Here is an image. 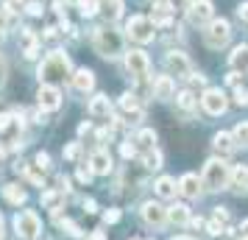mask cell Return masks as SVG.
<instances>
[{
    "instance_id": "40",
    "label": "cell",
    "mask_w": 248,
    "mask_h": 240,
    "mask_svg": "<svg viewBox=\"0 0 248 240\" xmlns=\"http://www.w3.org/2000/svg\"><path fill=\"white\" fill-rule=\"evenodd\" d=\"M234 103L237 106H248V90H237L234 92Z\"/></svg>"
},
{
    "instance_id": "33",
    "label": "cell",
    "mask_w": 248,
    "mask_h": 240,
    "mask_svg": "<svg viewBox=\"0 0 248 240\" xmlns=\"http://www.w3.org/2000/svg\"><path fill=\"white\" fill-rule=\"evenodd\" d=\"M234 143L243 145V148H248V123H240V126L234 128Z\"/></svg>"
},
{
    "instance_id": "23",
    "label": "cell",
    "mask_w": 248,
    "mask_h": 240,
    "mask_svg": "<svg viewBox=\"0 0 248 240\" xmlns=\"http://www.w3.org/2000/svg\"><path fill=\"white\" fill-rule=\"evenodd\" d=\"M176 193H179V184H176V179L162 176V179L156 182V195H159V198H173Z\"/></svg>"
},
{
    "instance_id": "30",
    "label": "cell",
    "mask_w": 248,
    "mask_h": 240,
    "mask_svg": "<svg viewBox=\"0 0 248 240\" xmlns=\"http://www.w3.org/2000/svg\"><path fill=\"white\" fill-rule=\"evenodd\" d=\"M137 143H140V148L154 151V145H156V131H151V128L140 131V134H137Z\"/></svg>"
},
{
    "instance_id": "54",
    "label": "cell",
    "mask_w": 248,
    "mask_h": 240,
    "mask_svg": "<svg viewBox=\"0 0 248 240\" xmlns=\"http://www.w3.org/2000/svg\"><path fill=\"white\" fill-rule=\"evenodd\" d=\"M3 157H6V148H3V143H0V162H3Z\"/></svg>"
},
{
    "instance_id": "36",
    "label": "cell",
    "mask_w": 248,
    "mask_h": 240,
    "mask_svg": "<svg viewBox=\"0 0 248 240\" xmlns=\"http://www.w3.org/2000/svg\"><path fill=\"white\" fill-rule=\"evenodd\" d=\"M206 229H209V235H215V238H217V235H220V232L226 229V224H223V221H217V218H215V221H209V224H206Z\"/></svg>"
},
{
    "instance_id": "6",
    "label": "cell",
    "mask_w": 248,
    "mask_h": 240,
    "mask_svg": "<svg viewBox=\"0 0 248 240\" xmlns=\"http://www.w3.org/2000/svg\"><path fill=\"white\" fill-rule=\"evenodd\" d=\"M229 36H232V25L226 23V20H212V23L206 25V31H203V39H206V45L209 48H223L229 42Z\"/></svg>"
},
{
    "instance_id": "21",
    "label": "cell",
    "mask_w": 248,
    "mask_h": 240,
    "mask_svg": "<svg viewBox=\"0 0 248 240\" xmlns=\"http://www.w3.org/2000/svg\"><path fill=\"white\" fill-rule=\"evenodd\" d=\"M73 87L76 90H81V92H87V90H92L95 87V76H92V70H78L76 76H73Z\"/></svg>"
},
{
    "instance_id": "56",
    "label": "cell",
    "mask_w": 248,
    "mask_h": 240,
    "mask_svg": "<svg viewBox=\"0 0 248 240\" xmlns=\"http://www.w3.org/2000/svg\"><path fill=\"white\" fill-rule=\"evenodd\" d=\"M176 240H192V238H176Z\"/></svg>"
},
{
    "instance_id": "46",
    "label": "cell",
    "mask_w": 248,
    "mask_h": 240,
    "mask_svg": "<svg viewBox=\"0 0 248 240\" xmlns=\"http://www.w3.org/2000/svg\"><path fill=\"white\" fill-rule=\"evenodd\" d=\"M20 6H25V0H9V3H6V9H9V12H20Z\"/></svg>"
},
{
    "instance_id": "49",
    "label": "cell",
    "mask_w": 248,
    "mask_h": 240,
    "mask_svg": "<svg viewBox=\"0 0 248 240\" xmlns=\"http://www.w3.org/2000/svg\"><path fill=\"white\" fill-rule=\"evenodd\" d=\"M237 14H240V20H248V3H240Z\"/></svg>"
},
{
    "instance_id": "34",
    "label": "cell",
    "mask_w": 248,
    "mask_h": 240,
    "mask_svg": "<svg viewBox=\"0 0 248 240\" xmlns=\"http://www.w3.org/2000/svg\"><path fill=\"white\" fill-rule=\"evenodd\" d=\"M23 171L25 176H28V182H34V184H42V173L36 171V168H28V165H17V173Z\"/></svg>"
},
{
    "instance_id": "1",
    "label": "cell",
    "mask_w": 248,
    "mask_h": 240,
    "mask_svg": "<svg viewBox=\"0 0 248 240\" xmlns=\"http://www.w3.org/2000/svg\"><path fill=\"white\" fill-rule=\"evenodd\" d=\"M64 76H70V56L64 50L47 53V59L39 64V81L42 84H56V81H64Z\"/></svg>"
},
{
    "instance_id": "55",
    "label": "cell",
    "mask_w": 248,
    "mask_h": 240,
    "mask_svg": "<svg viewBox=\"0 0 248 240\" xmlns=\"http://www.w3.org/2000/svg\"><path fill=\"white\" fill-rule=\"evenodd\" d=\"M0 240H3V221H0Z\"/></svg>"
},
{
    "instance_id": "7",
    "label": "cell",
    "mask_w": 248,
    "mask_h": 240,
    "mask_svg": "<svg viewBox=\"0 0 248 240\" xmlns=\"http://www.w3.org/2000/svg\"><path fill=\"white\" fill-rule=\"evenodd\" d=\"M165 67H168L170 76H176V79H190V59L184 56L181 50H170L168 59H165Z\"/></svg>"
},
{
    "instance_id": "41",
    "label": "cell",
    "mask_w": 248,
    "mask_h": 240,
    "mask_svg": "<svg viewBox=\"0 0 248 240\" xmlns=\"http://www.w3.org/2000/svg\"><path fill=\"white\" fill-rule=\"evenodd\" d=\"M62 226L67 229V235H70V238H81V229L76 226V224H73V221H64V224H62Z\"/></svg>"
},
{
    "instance_id": "13",
    "label": "cell",
    "mask_w": 248,
    "mask_h": 240,
    "mask_svg": "<svg viewBox=\"0 0 248 240\" xmlns=\"http://www.w3.org/2000/svg\"><path fill=\"white\" fill-rule=\"evenodd\" d=\"M203 182L195 176V173H184L179 182V193L184 195V198H198V193H201Z\"/></svg>"
},
{
    "instance_id": "38",
    "label": "cell",
    "mask_w": 248,
    "mask_h": 240,
    "mask_svg": "<svg viewBox=\"0 0 248 240\" xmlns=\"http://www.w3.org/2000/svg\"><path fill=\"white\" fill-rule=\"evenodd\" d=\"M170 6H173L176 12H190L192 0H170Z\"/></svg>"
},
{
    "instance_id": "8",
    "label": "cell",
    "mask_w": 248,
    "mask_h": 240,
    "mask_svg": "<svg viewBox=\"0 0 248 240\" xmlns=\"http://www.w3.org/2000/svg\"><path fill=\"white\" fill-rule=\"evenodd\" d=\"M201 103H203V109H206L209 114H223V112H226V106H229L226 95H223L220 90H215V87H209V90L203 92Z\"/></svg>"
},
{
    "instance_id": "5",
    "label": "cell",
    "mask_w": 248,
    "mask_h": 240,
    "mask_svg": "<svg viewBox=\"0 0 248 240\" xmlns=\"http://www.w3.org/2000/svg\"><path fill=\"white\" fill-rule=\"evenodd\" d=\"M154 28L156 25L151 23V17H142V14H134L128 23H125V31H128V36L134 39V42H151L154 39Z\"/></svg>"
},
{
    "instance_id": "50",
    "label": "cell",
    "mask_w": 248,
    "mask_h": 240,
    "mask_svg": "<svg viewBox=\"0 0 248 240\" xmlns=\"http://www.w3.org/2000/svg\"><path fill=\"white\" fill-rule=\"evenodd\" d=\"M6 84V62H3V56H0V87Z\"/></svg>"
},
{
    "instance_id": "29",
    "label": "cell",
    "mask_w": 248,
    "mask_h": 240,
    "mask_svg": "<svg viewBox=\"0 0 248 240\" xmlns=\"http://www.w3.org/2000/svg\"><path fill=\"white\" fill-rule=\"evenodd\" d=\"M176 103H179L184 112H192V109H195V103H198V98H195L190 90H184V92H179V95H176Z\"/></svg>"
},
{
    "instance_id": "14",
    "label": "cell",
    "mask_w": 248,
    "mask_h": 240,
    "mask_svg": "<svg viewBox=\"0 0 248 240\" xmlns=\"http://www.w3.org/2000/svg\"><path fill=\"white\" fill-rule=\"evenodd\" d=\"M173 12H176V9H173L170 3H156V9L151 14V23L162 25V28H165V25H173Z\"/></svg>"
},
{
    "instance_id": "17",
    "label": "cell",
    "mask_w": 248,
    "mask_h": 240,
    "mask_svg": "<svg viewBox=\"0 0 248 240\" xmlns=\"http://www.w3.org/2000/svg\"><path fill=\"white\" fill-rule=\"evenodd\" d=\"M90 114L92 117H109V114H112L109 98H106V95H95V98L90 101Z\"/></svg>"
},
{
    "instance_id": "9",
    "label": "cell",
    "mask_w": 248,
    "mask_h": 240,
    "mask_svg": "<svg viewBox=\"0 0 248 240\" xmlns=\"http://www.w3.org/2000/svg\"><path fill=\"white\" fill-rule=\"evenodd\" d=\"M125 67H128V73H131L134 79H142V76H148L151 62H148V56L142 50H128V53H125Z\"/></svg>"
},
{
    "instance_id": "39",
    "label": "cell",
    "mask_w": 248,
    "mask_h": 240,
    "mask_svg": "<svg viewBox=\"0 0 248 240\" xmlns=\"http://www.w3.org/2000/svg\"><path fill=\"white\" fill-rule=\"evenodd\" d=\"M47 165H50V157H47L45 151H39V154H36V168H39V171H45Z\"/></svg>"
},
{
    "instance_id": "11",
    "label": "cell",
    "mask_w": 248,
    "mask_h": 240,
    "mask_svg": "<svg viewBox=\"0 0 248 240\" xmlns=\"http://www.w3.org/2000/svg\"><path fill=\"white\" fill-rule=\"evenodd\" d=\"M192 25H203V23H212V0H195L187 12Z\"/></svg>"
},
{
    "instance_id": "32",
    "label": "cell",
    "mask_w": 248,
    "mask_h": 240,
    "mask_svg": "<svg viewBox=\"0 0 248 240\" xmlns=\"http://www.w3.org/2000/svg\"><path fill=\"white\" fill-rule=\"evenodd\" d=\"M59 204H62V193H53V190L42 193V207H47V209H59Z\"/></svg>"
},
{
    "instance_id": "15",
    "label": "cell",
    "mask_w": 248,
    "mask_h": 240,
    "mask_svg": "<svg viewBox=\"0 0 248 240\" xmlns=\"http://www.w3.org/2000/svg\"><path fill=\"white\" fill-rule=\"evenodd\" d=\"M120 109H123L131 120H140L142 117V106H140V98L137 95H131V92H125L123 98H120Z\"/></svg>"
},
{
    "instance_id": "24",
    "label": "cell",
    "mask_w": 248,
    "mask_h": 240,
    "mask_svg": "<svg viewBox=\"0 0 248 240\" xmlns=\"http://www.w3.org/2000/svg\"><path fill=\"white\" fill-rule=\"evenodd\" d=\"M229 64H232V70H248V48L237 45L234 53L229 56Z\"/></svg>"
},
{
    "instance_id": "45",
    "label": "cell",
    "mask_w": 248,
    "mask_h": 240,
    "mask_svg": "<svg viewBox=\"0 0 248 240\" xmlns=\"http://www.w3.org/2000/svg\"><path fill=\"white\" fill-rule=\"evenodd\" d=\"M76 176H78V182H90V179H92V168H78Z\"/></svg>"
},
{
    "instance_id": "25",
    "label": "cell",
    "mask_w": 248,
    "mask_h": 240,
    "mask_svg": "<svg viewBox=\"0 0 248 240\" xmlns=\"http://www.w3.org/2000/svg\"><path fill=\"white\" fill-rule=\"evenodd\" d=\"M232 187L240 190V193L248 190V168H246V165H237L234 171H232Z\"/></svg>"
},
{
    "instance_id": "16",
    "label": "cell",
    "mask_w": 248,
    "mask_h": 240,
    "mask_svg": "<svg viewBox=\"0 0 248 240\" xmlns=\"http://www.w3.org/2000/svg\"><path fill=\"white\" fill-rule=\"evenodd\" d=\"M90 168H92V173H109L112 171V157L106 154V151H95L90 157Z\"/></svg>"
},
{
    "instance_id": "42",
    "label": "cell",
    "mask_w": 248,
    "mask_h": 240,
    "mask_svg": "<svg viewBox=\"0 0 248 240\" xmlns=\"http://www.w3.org/2000/svg\"><path fill=\"white\" fill-rule=\"evenodd\" d=\"M9 23H12V12H9V9H3V12H0V31H6Z\"/></svg>"
},
{
    "instance_id": "10",
    "label": "cell",
    "mask_w": 248,
    "mask_h": 240,
    "mask_svg": "<svg viewBox=\"0 0 248 240\" xmlns=\"http://www.w3.org/2000/svg\"><path fill=\"white\" fill-rule=\"evenodd\" d=\"M36 98H39V106H42L45 112H56L59 106H62V92H59L53 84H42Z\"/></svg>"
},
{
    "instance_id": "4",
    "label": "cell",
    "mask_w": 248,
    "mask_h": 240,
    "mask_svg": "<svg viewBox=\"0 0 248 240\" xmlns=\"http://www.w3.org/2000/svg\"><path fill=\"white\" fill-rule=\"evenodd\" d=\"M14 229H17V238L34 240L36 235H39V229H42V224H39V215H36L34 209H23L20 215L14 218Z\"/></svg>"
},
{
    "instance_id": "47",
    "label": "cell",
    "mask_w": 248,
    "mask_h": 240,
    "mask_svg": "<svg viewBox=\"0 0 248 240\" xmlns=\"http://www.w3.org/2000/svg\"><path fill=\"white\" fill-rule=\"evenodd\" d=\"M120 151H123V157H125V160L137 154V148H134V145H128V143H123V148H120Z\"/></svg>"
},
{
    "instance_id": "44",
    "label": "cell",
    "mask_w": 248,
    "mask_h": 240,
    "mask_svg": "<svg viewBox=\"0 0 248 240\" xmlns=\"http://www.w3.org/2000/svg\"><path fill=\"white\" fill-rule=\"evenodd\" d=\"M78 154H81V143H73V145H70V148L64 151V157H67V160H76Z\"/></svg>"
},
{
    "instance_id": "18",
    "label": "cell",
    "mask_w": 248,
    "mask_h": 240,
    "mask_svg": "<svg viewBox=\"0 0 248 240\" xmlns=\"http://www.w3.org/2000/svg\"><path fill=\"white\" fill-rule=\"evenodd\" d=\"M173 90H176L173 76H159V79L154 81V92H156V98H173Z\"/></svg>"
},
{
    "instance_id": "43",
    "label": "cell",
    "mask_w": 248,
    "mask_h": 240,
    "mask_svg": "<svg viewBox=\"0 0 248 240\" xmlns=\"http://www.w3.org/2000/svg\"><path fill=\"white\" fill-rule=\"evenodd\" d=\"M103 221H106V224H114V221H120V209H106V212H103Z\"/></svg>"
},
{
    "instance_id": "2",
    "label": "cell",
    "mask_w": 248,
    "mask_h": 240,
    "mask_svg": "<svg viewBox=\"0 0 248 240\" xmlns=\"http://www.w3.org/2000/svg\"><path fill=\"white\" fill-rule=\"evenodd\" d=\"M92 48L106 59H114L123 53V36L120 31H114V28H95V34H92Z\"/></svg>"
},
{
    "instance_id": "51",
    "label": "cell",
    "mask_w": 248,
    "mask_h": 240,
    "mask_svg": "<svg viewBox=\"0 0 248 240\" xmlns=\"http://www.w3.org/2000/svg\"><path fill=\"white\" fill-rule=\"evenodd\" d=\"M59 36V28H45V39H56Z\"/></svg>"
},
{
    "instance_id": "28",
    "label": "cell",
    "mask_w": 248,
    "mask_h": 240,
    "mask_svg": "<svg viewBox=\"0 0 248 240\" xmlns=\"http://www.w3.org/2000/svg\"><path fill=\"white\" fill-rule=\"evenodd\" d=\"M103 14L109 17V20H120V14H123V0H103Z\"/></svg>"
},
{
    "instance_id": "52",
    "label": "cell",
    "mask_w": 248,
    "mask_h": 240,
    "mask_svg": "<svg viewBox=\"0 0 248 240\" xmlns=\"http://www.w3.org/2000/svg\"><path fill=\"white\" fill-rule=\"evenodd\" d=\"M240 235H243V240H248V218L243 221V226H240Z\"/></svg>"
},
{
    "instance_id": "35",
    "label": "cell",
    "mask_w": 248,
    "mask_h": 240,
    "mask_svg": "<svg viewBox=\"0 0 248 240\" xmlns=\"http://www.w3.org/2000/svg\"><path fill=\"white\" fill-rule=\"evenodd\" d=\"M159 162H162L159 151H145V165L148 168H159Z\"/></svg>"
},
{
    "instance_id": "19",
    "label": "cell",
    "mask_w": 248,
    "mask_h": 240,
    "mask_svg": "<svg viewBox=\"0 0 248 240\" xmlns=\"http://www.w3.org/2000/svg\"><path fill=\"white\" fill-rule=\"evenodd\" d=\"M0 134L17 140V134H20V120L14 114H0Z\"/></svg>"
},
{
    "instance_id": "3",
    "label": "cell",
    "mask_w": 248,
    "mask_h": 240,
    "mask_svg": "<svg viewBox=\"0 0 248 240\" xmlns=\"http://www.w3.org/2000/svg\"><path fill=\"white\" fill-rule=\"evenodd\" d=\"M201 182H203V187L212 190V193L226 190L229 182H232V171H229V165H226L223 160H209L206 168H203V173H201Z\"/></svg>"
},
{
    "instance_id": "22",
    "label": "cell",
    "mask_w": 248,
    "mask_h": 240,
    "mask_svg": "<svg viewBox=\"0 0 248 240\" xmlns=\"http://www.w3.org/2000/svg\"><path fill=\"white\" fill-rule=\"evenodd\" d=\"M212 145H215V151H217L220 157H226V154H232V151H234V137H232V134H226V131H220V134H215Z\"/></svg>"
},
{
    "instance_id": "31",
    "label": "cell",
    "mask_w": 248,
    "mask_h": 240,
    "mask_svg": "<svg viewBox=\"0 0 248 240\" xmlns=\"http://www.w3.org/2000/svg\"><path fill=\"white\" fill-rule=\"evenodd\" d=\"M98 0H78V12L84 14V17H95L98 14Z\"/></svg>"
},
{
    "instance_id": "20",
    "label": "cell",
    "mask_w": 248,
    "mask_h": 240,
    "mask_svg": "<svg viewBox=\"0 0 248 240\" xmlns=\"http://www.w3.org/2000/svg\"><path fill=\"white\" fill-rule=\"evenodd\" d=\"M3 195H6V201L9 204H25V198H28V193H25V187H20V184H6L3 187Z\"/></svg>"
},
{
    "instance_id": "53",
    "label": "cell",
    "mask_w": 248,
    "mask_h": 240,
    "mask_svg": "<svg viewBox=\"0 0 248 240\" xmlns=\"http://www.w3.org/2000/svg\"><path fill=\"white\" fill-rule=\"evenodd\" d=\"M84 207H87V212H95V201H92V198H87V201H84Z\"/></svg>"
},
{
    "instance_id": "37",
    "label": "cell",
    "mask_w": 248,
    "mask_h": 240,
    "mask_svg": "<svg viewBox=\"0 0 248 240\" xmlns=\"http://www.w3.org/2000/svg\"><path fill=\"white\" fill-rule=\"evenodd\" d=\"M25 12L31 14V17H39V14H42V3H36V0L25 3Z\"/></svg>"
},
{
    "instance_id": "27",
    "label": "cell",
    "mask_w": 248,
    "mask_h": 240,
    "mask_svg": "<svg viewBox=\"0 0 248 240\" xmlns=\"http://www.w3.org/2000/svg\"><path fill=\"white\" fill-rule=\"evenodd\" d=\"M168 218L173 221V224H179V226H184V224H190V209L184 204H176L168 209Z\"/></svg>"
},
{
    "instance_id": "48",
    "label": "cell",
    "mask_w": 248,
    "mask_h": 240,
    "mask_svg": "<svg viewBox=\"0 0 248 240\" xmlns=\"http://www.w3.org/2000/svg\"><path fill=\"white\" fill-rule=\"evenodd\" d=\"M215 218H217V221H223V224H229V212H226L223 207H217V212H215Z\"/></svg>"
},
{
    "instance_id": "12",
    "label": "cell",
    "mask_w": 248,
    "mask_h": 240,
    "mask_svg": "<svg viewBox=\"0 0 248 240\" xmlns=\"http://www.w3.org/2000/svg\"><path fill=\"white\" fill-rule=\"evenodd\" d=\"M142 218H145L148 226H162L165 221H168V209L162 204H154V201H148L145 207H142Z\"/></svg>"
},
{
    "instance_id": "26",
    "label": "cell",
    "mask_w": 248,
    "mask_h": 240,
    "mask_svg": "<svg viewBox=\"0 0 248 240\" xmlns=\"http://www.w3.org/2000/svg\"><path fill=\"white\" fill-rule=\"evenodd\" d=\"M23 42H25V56L36 59V53H39V39L34 36L31 28H23Z\"/></svg>"
}]
</instances>
